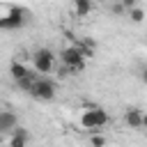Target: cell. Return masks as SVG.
Listing matches in <instances>:
<instances>
[{
  "label": "cell",
  "instance_id": "obj_1",
  "mask_svg": "<svg viewBox=\"0 0 147 147\" xmlns=\"http://www.w3.org/2000/svg\"><path fill=\"white\" fill-rule=\"evenodd\" d=\"M60 60H62V67L67 69V76L69 74H80L85 69V55H83V48L78 44H71V46L62 48Z\"/></svg>",
  "mask_w": 147,
  "mask_h": 147
},
{
  "label": "cell",
  "instance_id": "obj_2",
  "mask_svg": "<svg viewBox=\"0 0 147 147\" xmlns=\"http://www.w3.org/2000/svg\"><path fill=\"white\" fill-rule=\"evenodd\" d=\"M108 113L103 110V108H99V106H92V108H87L83 115H80V126L83 129H87L90 133H96L101 126H106L108 124Z\"/></svg>",
  "mask_w": 147,
  "mask_h": 147
},
{
  "label": "cell",
  "instance_id": "obj_3",
  "mask_svg": "<svg viewBox=\"0 0 147 147\" xmlns=\"http://www.w3.org/2000/svg\"><path fill=\"white\" fill-rule=\"evenodd\" d=\"M32 67L37 74H51L55 67V53L51 48H37L32 55Z\"/></svg>",
  "mask_w": 147,
  "mask_h": 147
},
{
  "label": "cell",
  "instance_id": "obj_4",
  "mask_svg": "<svg viewBox=\"0 0 147 147\" xmlns=\"http://www.w3.org/2000/svg\"><path fill=\"white\" fill-rule=\"evenodd\" d=\"M23 23H25V9H21V7H9V11L0 18L2 30H18V28H23Z\"/></svg>",
  "mask_w": 147,
  "mask_h": 147
},
{
  "label": "cell",
  "instance_id": "obj_5",
  "mask_svg": "<svg viewBox=\"0 0 147 147\" xmlns=\"http://www.w3.org/2000/svg\"><path fill=\"white\" fill-rule=\"evenodd\" d=\"M30 94L34 99H39V101H51V99H55V83L51 78H46V76H39V80L34 83Z\"/></svg>",
  "mask_w": 147,
  "mask_h": 147
},
{
  "label": "cell",
  "instance_id": "obj_6",
  "mask_svg": "<svg viewBox=\"0 0 147 147\" xmlns=\"http://www.w3.org/2000/svg\"><path fill=\"white\" fill-rule=\"evenodd\" d=\"M16 129H18V117L11 110H2L0 113V131L2 133H9V131L14 133Z\"/></svg>",
  "mask_w": 147,
  "mask_h": 147
},
{
  "label": "cell",
  "instance_id": "obj_7",
  "mask_svg": "<svg viewBox=\"0 0 147 147\" xmlns=\"http://www.w3.org/2000/svg\"><path fill=\"white\" fill-rule=\"evenodd\" d=\"M124 122L129 129H142V110L138 108H126L124 110Z\"/></svg>",
  "mask_w": 147,
  "mask_h": 147
},
{
  "label": "cell",
  "instance_id": "obj_8",
  "mask_svg": "<svg viewBox=\"0 0 147 147\" xmlns=\"http://www.w3.org/2000/svg\"><path fill=\"white\" fill-rule=\"evenodd\" d=\"M30 71H32V69H28V67H25L23 62H18V60H14V62H11V67H9V74H11V78H14L16 83H21L23 78H28V76H30Z\"/></svg>",
  "mask_w": 147,
  "mask_h": 147
},
{
  "label": "cell",
  "instance_id": "obj_9",
  "mask_svg": "<svg viewBox=\"0 0 147 147\" xmlns=\"http://www.w3.org/2000/svg\"><path fill=\"white\" fill-rule=\"evenodd\" d=\"M92 9H94V5H92L90 0H76V2H74V14H76V16H87Z\"/></svg>",
  "mask_w": 147,
  "mask_h": 147
},
{
  "label": "cell",
  "instance_id": "obj_10",
  "mask_svg": "<svg viewBox=\"0 0 147 147\" xmlns=\"http://www.w3.org/2000/svg\"><path fill=\"white\" fill-rule=\"evenodd\" d=\"M78 46L83 48L85 60H87V57H92V55H94V51H96V44H94L92 39H80V41H78Z\"/></svg>",
  "mask_w": 147,
  "mask_h": 147
},
{
  "label": "cell",
  "instance_id": "obj_11",
  "mask_svg": "<svg viewBox=\"0 0 147 147\" xmlns=\"http://www.w3.org/2000/svg\"><path fill=\"white\" fill-rule=\"evenodd\" d=\"M129 18H131L133 23H142V21L147 18V14H145V9H142V7H133V9L129 11Z\"/></svg>",
  "mask_w": 147,
  "mask_h": 147
},
{
  "label": "cell",
  "instance_id": "obj_12",
  "mask_svg": "<svg viewBox=\"0 0 147 147\" xmlns=\"http://www.w3.org/2000/svg\"><path fill=\"white\" fill-rule=\"evenodd\" d=\"M25 142H28V138L21 133H11V138H9V147H25Z\"/></svg>",
  "mask_w": 147,
  "mask_h": 147
},
{
  "label": "cell",
  "instance_id": "obj_13",
  "mask_svg": "<svg viewBox=\"0 0 147 147\" xmlns=\"http://www.w3.org/2000/svg\"><path fill=\"white\" fill-rule=\"evenodd\" d=\"M90 145H92V147H106V136L92 133V136H90Z\"/></svg>",
  "mask_w": 147,
  "mask_h": 147
},
{
  "label": "cell",
  "instance_id": "obj_14",
  "mask_svg": "<svg viewBox=\"0 0 147 147\" xmlns=\"http://www.w3.org/2000/svg\"><path fill=\"white\" fill-rule=\"evenodd\" d=\"M110 11H113V14H124L126 9H124L122 2H115V5H110Z\"/></svg>",
  "mask_w": 147,
  "mask_h": 147
},
{
  "label": "cell",
  "instance_id": "obj_15",
  "mask_svg": "<svg viewBox=\"0 0 147 147\" xmlns=\"http://www.w3.org/2000/svg\"><path fill=\"white\" fill-rule=\"evenodd\" d=\"M142 129L147 131V113H142Z\"/></svg>",
  "mask_w": 147,
  "mask_h": 147
},
{
  "label": "cell",
  "instance_id": "obj_16",
  "mask_svg": "<svg viewBox=\"0 0 147 147\" xmlns=\"http://www.w3.org/2000/svg\"><path fill=\"white\" fill-rule=\"evenodd\" d=\"M142 80H145V83H147V69H145V71H142Z\"/></svg>",
  "mask_w": 147,
  "mask_h": 147
},
{
  "label": "cell",
  "instance_id": "obj_17",
  "mask_svg": "<svg viewBox=\"0 0 147 147\" xmlns=\"http://www.w3.org/2000/svg\"><path fill=\"white\" fill-rule=\"evenodd\" d=\"M145 133H147V131H145Z\"/></svg>",
  "mask_w": 147,
  "mask_h": 147
}]
</instances>
